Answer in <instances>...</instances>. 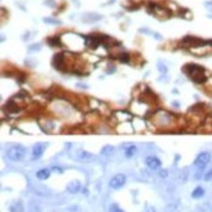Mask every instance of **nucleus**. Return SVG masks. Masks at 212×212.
Segmentation results:
<instances>
[{"label": "nucleus", "instance_id": "nucleus-13", "mask_svg": "<svg viewBox=\"0 0 212 212\" xmlns=\"http://www.w3.org/2000/svg\"><path fill=\"white\" fill-rule=\"evenodd\" d=\"M9 209L11 212H24V206H22L21 202H15Z\"/></svg>", "mask_w": 212, "mask_h": 212}, {"label": "nucleus", "instance_id": "nucleus-18", "mask_svg": "<svg viewBox=\"0 0 212 212\" xmlns=\"http://www.w3.org/2000/svg\"><path fill=\"white\" fill-rule=\"evenodd\" d=\"M49 45L50 46H59L60 45V38L59 37H54L49 39Z\"/></svg>", "mask_w": 212, "mask_h": 212}, {"label": "nucleus", "instance_id": "nucleus-10", "mask_svg": "<svg viewBox=\"0 0 212 212\" xmlns=\"http://www.w3.org/2000/svg\"><path fill=\"white\" fill-rule=\"evenodd\" d=\"M101 19H102V16L96 15V13H86V15L83 16L84 22H94V21H98V20H101Z\"/></svg>", "mask_w": 212, "mask_h": 212}, {"label": "nucleus", "instance_id": "nucleus-4", "mask_svg": "<svg viewBox=\"0 0 212 212\" xmlns=\"http://www.w3.org/2000/svg\"><path fill=\"white\" fill-rule=\"evenodd\" d=\"M124 183H126V175L124 174H115L114 177H111L110 182H109L110 187L114 189V190L120 189L122 186H124Z\"/></svg>", "mask_w": 212, "mask_h": 212}, {"label": "nucleus", "instance_id": "nucleus-5", "mask_svg": "<svg viewBox=\"0 0 212 212\" xmlns=\"http://www.w3.org/2000/svg\"><path fill=\"white\" fill-rule=\"evenodd\" d=\"M145 165L152 170H158L161 168V161L158 157L156 156H148L145 158Z\"/></svg>", "mask_w": 212, "mask_h": 212}, {"label": "nucleus", "instance_id": "nucleus-3", "mask_svg": "<svg viewBox=\"0 0 212 212\" xmlns=\"http://www.w3.org/2000/svg\"><path fill=\"white\" fill-rule=\"evenodd\" d=\"M209 161H211V153L209 152H200L197 156V158L194 160V165L197 166L198 169H203L208 165Z\"/></svg>", "mask_w": 212, "mask_h": 212}, {"label": "nucleus", "instance_id": "nucleus-27", "mask_svg": "<svg viewBox=\"0 0 212 212\" xmlns=\"http://www.w3.org/2000/svg\"><path fill=\"white\" fill-rule=\"evenodd\" d=\"M145 212H154V208H153V207H147Z\"/></svg>", "mask_w": 212, "mask_h": 212}, {"label": "nucleus", "instance_id": "nucleus-7", "mask_svg": "<svg viewBox=\"0 0 212 212\" xmlns=\"http://www.w3.org/2000/svg\"><path fill=\"white\" fill-rule=\"evenodd\" d=\"M80 190H81V183L79 179H74V181H71L67 185V191L71 194H77Z\"/></svg>", "mask_w": 212, "mask_h": 212}, {"label": "nucleus", "instance_id": "nucleus-6", "mask_svg": "<svg viewBox=\"0 0 212 212\" xmlns=\"http://www.w3.org/2000/svg\"><path fill=\"white\" fill-rule=\"evenodd\" d=\"M76 160L80 161V163H90V161L94 160V154H92V153H89V152L81 149V151H77Z\"/></svg>", "mask_w": 212, "mask_h": 212}, {"label": "nucleus", "instance_id": "nucleus-25", "mask_svg": "<svg viewBox=\"0 0 212 212\" xmlns=\"http://www.w3.org/2000/svg\"><path fill=\"white\" fill-rule=\"evenodd\" d=\"M45 4L49 7H55V3H54V0H47V1H45Z\"/></svg>", "mask_w": 212, "mask_h": 212}, {"label": "nucleus", "instance_id": "nucleus-20", "mask_svg": "<svg viewBox=\"0 0 212 212\" xmlns=\"http://www.w3.org/2000/svg\"><path fill=\"white\" fill-rule=\"evenodd\" d=\"M204 181H212V168L204 173Z\"/></svg>", "mask_w": 212, "mask_h": 212}, {"label": "nucleus", "instance_id": "nucleus-9", "mask_svg": "<svg viewBox=\"0 0 212 212\" xmlns=\"http://www.w3.org/2000/svg\"><path fill=\"white\" fill-rule=\"evenodd\" d=\"M50 174H51V169H47V168H43V169L38 170L37 172V178L41 179V181H45V179H49Z\"/></svg>", "mask_w": 212, "mask_h": 212}, {"label": "nucleus", "instance_id": "nucleus-22", "mask_svg": "<svg viewBox=\"0 0 212 212\" xmlns=\"http://www.w3.org/2000/svg\"><path fill=\"white\" fill-rule=\"evenodd\" d=\"M120 60H122V62H128V55H127L126 52H123L122 55H120Z\"/></svg>", "mask_w": 212, "mask_h": 212}, {"label": "nucleus", "instance_id": "nucleus-24", "mask_svg": "<svg viewBox=\"0 0 212 212\" xmlns=\"http://www.w3.org/2000/svg\"><path fill=\"white\" fill-rule=\"evenodd\" d=\"M204 7L208 8L209 11H212V1H204Z\"/></svg>", "mask_w": 212, "mask_h": 212}, {"label": "nucleus", "instance_id": "nucleus-23", "mask_svg": "<svg viewBox=\"0 0 212 212\" xmlns=\"http://www.w3.org/2000/svg\"><path fill=\"white\" fill-rule=\"evenodd\" d=\"M51 172H54V173H62L63 170H62V168H58V166H54V168H51Z\"/></svg>", "mask_w": 212, "mask_h": 212}, {"label": "nucleus", "instance_id": "nucleus-15", "mask_svg": "<svg viewBox=\"0 0 212 212\" xmlns=\"http://www.w3.org/2000/svg\"><path fill=\"white\" fill-rule=\"evenodd\" d=\"M113 152H114V147H113V145H105V147L101 149V154H105V156L111 154Z\"/></svg>", "mask_w": 212, "mask_h": 212}, {"label": "nucleus", "instance_id": "nucleus-11", "mask_svg": "<svg viewBox=\"0 0 212 212\" xmlns=\"http://www.w3.org/2000/svg\"><path fill=\"white\" fill-rule=\"evenodd\" d=\"M52 64L56 70H62V66H63V54H56L52 59Z\"/></svg>", "mask_w": 212, "mask_h": 212}, {"label": "nucleus", "instance_id": "nucleus-19", "mask_svg": "<svg viewBox=\"0 0 212 212\" xmlns=\"http://www.w3.org/2000/svg\"><path fill=\"white\" fill-rule=\"evenodd\" d=\"M42 49V45L41 43H35V45H30V46L28 47L29 51H37V50H41Z\"/></svg>", "mask_w": 212, "mask_h": 212}, {"label": "nucleus", "instance_id": "nucleus-21", "mask_svg": "<svg viewBox=\"0 0 212 212\" xmlns=\"http://www.w3.org/2000/svg\"><path fill=\"white\" fill-rule=\"evenodd\" d=\"M110 212H123V211L118 206H111L110 207Z\"/></svg>", "mask_w": 212, "mask_h": 212}, {"label": "nucleus", "instance_id": "nucleus-17", "mask_svg": "<svg viewBox=\"0 0 212 212\" xmlns=\"http://www.w3.org/2000/svg\"><path fill=\"white\" fill-rule=\"evenodd\" d=\"M43 21L46 22V24H51V25H59V24H60V20L52 19V17H45Z\"/></svg>", "mask_w": 212, "mask_h": 212}, {"label": "nucleus", "instance_id": "nucleus-26", "mask_svg": "<svg viewBox=\"0 0 212 212\" xmlns=\"http://www.w3.org/2000/svg\"><path fill=\"white\" fill-rule=\"evenodd\" d=\"M160 175H161V177H166V175H168V172H166V170H161Z\"/></svg>", "mask_w": 212, "mask_h": 212}, {"label": "nucleus", "instance_id": "nucleus-16", "mask_svg": "<svg viewBox=\"0 0 212 212\" xmlns=\"http://www.w3.org/2000/svg\"><path fill=\"white\" fill-rule=\"evenodd\" d=\"M157 70L160 71V72H161L163 75H166V74H168V67H166V66L164 64V63H163L161 60L158 62V64H157Z\"/></svg>", "mask_w": 212, "mask_h": 212}, {"label": "nucleus", "instance_id": "nucleus-2", "mask_svg": "<svg viewBox=\"0 0 212 212\" xmlns=\"http://www.w3.org/2000/svg\"><path fill=\"white\" fill-rule=\"evenodd\" d=\"M25 153H26V149H25L22 145H13L9 149H7L5 156L8 157V160L11 161H20L24 158Z\"/></svg>", "mask_w": 212, "mask_h": 212}, {"label": "nucleus", "instance_id": "nucleus-14", "mask_svg": "<svg viewBox=\"0 0 212 212\" xmlns=\"http://www.w3.org/2000/svg\"><path fill=\"white\" fill-rule=\"evenodd\" d=\"M136 147L135 145H130V147H127L126 149H124V154H126V157H132L134 154L136 153Z\"/></svg>", "mask_w": 212, "mask_h": 212}, {"label": "nucleus", "instance_id": "nucleus-12", "mask_svg": "<svg viewBox=\"0 0 212 212\" xmlns=\"http://www.w3.org/2000/svg\"><path fill=\"white\" fill-rule=\"evenodd\" d=\"M203 195H204V189H203L202 186L195 187L193 190V193H191V197H193L194 199H199V198H202Z\"/></svg>", "mask_w": 212, "mask_h": 212}, {"label": "nucleus", "instance_id": "nucleus-8", "mask_svg": "<svg viewBox=\"0 0 212 212\" xmlns=\"http://www.w3.org/2000/svg\"><path fill=\"white\" fill-rule=\"evenodd\" d=\"M45 147H46V144H43V143H37V144H34L33 147V158H39L43 154V152H45Z\"/></svg>", "mask_w": 212, "mask_h": 212}, {"label": "nucleus", "instance_id": "nucleus-1", "mask_svg": "<svg viewBox=\"0 0 212 212\" xmlns=\"http://www.w3.org/2000/svg\"><path fill=\"white\" fill-rule=\"evenodd\" d=\"M183 72H186V74L198 84H202V83H206L207 81V76L204 75L206 74V70H204L202 66L190 63V64L183 67Z\"/></svg>", "mask_w": 212, "mask_h": 212}]
</instances>
